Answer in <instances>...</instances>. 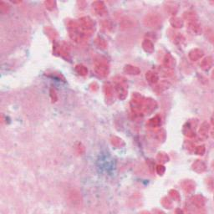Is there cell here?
<instances>
[{"label":"cell","mask_w":214,"mask_h":214,"mask_svg":"<svg viewBox=\"0 0 214 214\" xmlns=\"http://www.w3.org/2000/svg\"><path fill=\"white\" fill-rule=\"evenodd\" d=\"M50 95H51V98L53 99V101L57 100V95H56V93H55V91H54L53 89L50 91Z\"/></svg>","instance_id":"obj_36"},{"label":"cell","mask_w":214,"mask_h":214,"mask_svg":"<svg viewBox=\"0 0 214 214\" xmlns=\"http://www.w3.org/2000/svg\"><path fill=\"white\" fill-rule=\"evenodd\" d=\"M201 67L203 69H209L211 68V66L213 65V59L212 57H207L206 59H204L201 62Z\"/></svg>","instance_id":"obj_15"},{"label":"cell","mask_w":214,"mask_h":214,"mask_svg":"<svg viewBox=\"0 0 214 214\" xmlns=\"http://www.w3.org/2000/svg\"><path fill=\"white\" fill-rule=\"evenodd\" d=\"M75 71H76L80 75H83V76L86 75L88 74V69H87V68L85 66H84V65H82V64H78V65H76Z\"/></svg>","instance_id":"obj_18"},{"label":"cell","mask_w":214,"mask_h":214,"mask_svg":"<svg viewBox=\"0 0 214 214\" xmlns=\"http://www.w3.org/2000/svg\"><path fill=\"white\" fill-rule=\"evenodd\" d=\"M122 27L125 28H128V27H131L132 26V20H129V19H124L121 23Z\"/></svg>","instance_id":"obj_32"},{"label":"cell","mask_w":214,"mask_h":214,"mask_svg":"<svg viewBox=\"0 0 214 214\" xmlns=\"http://www.w3.org/2000/svg\"><path fill=\"white\" fill-rule=\"evenodd\" d=\"M95 70L100 76H107L109 75V66L106 63L101 60H96L95 62Z\"/></svg>","instance_id":"obj_3"},{"label":"cell","mask_w":214,"mask_h":214,"mask_svg":"<svg viewBox=\"0 0 214 214\" xmlns=\"http://www.w3.org/2000/svg\"><path fill=\"white\" fill-rule=\"evenodd\" d=\"M195 152L197 153L198 155H203L205 152V147L203 145H201V146H198Z\"/></svg>","instance_id":"obj_33"},{"label":"cell","mask_w":214,"mask_h":214,"mask_svg":"<svg viewBox=\"0 0 214 214\" xmlns=\"http://www.w3.org/2000/svg\"><path fill=\"white\" fill-rule=\"evenodd\" d=\"M208 130H209V125L206 122H204L201 128H200V135L202 136H207V132H208Z\"/></svg>","instance_id":"obj_20"},{"label":"cell","mask_w":214,"mask_h":214,"mask_svg":"<svg viewBox=\"0 0 214 214\" xmlns=\"http://www.w3.org/2000/svg\"><path fill=\"white\" fill-rule=\"evenodd\" d=\"M156 158H157V160H159L160 162H161V163H165V162L168 161V160H169L168 156H167L166 153H163V152L158 153V154H157Z\"/></svg>","instance_id":"obj_21"},{"label":"cell","mask_w":214,"mask_h":214,"mask_svg":"<svg viewBox=\"0 0 214 214\" xmlns=\"http://www.w3.org/2000/svg\"><path fill=\"white\" fill-rule=\"evenodd\" d=\"M192 168H193V170L195 171H197V172H203L206 170V166H205V164L202 161L198 160L197 161H195L193 163Z\"/></svg>","instance_id":"obj_12"},{"label":"cell","mask_w":214,"mask_h":214,"mask_svg":"<svg viewBox=\"0 0 214 214\" xmlns=\"http://www.w3.org/2000/svg\"><path fill=\"white\" fill-rule=\"evenodd\" d=\"M45 3L46 8L48 9H53L54 8V5H55V3L54 1H47Z\"/></svg>","instance_id":"obj_34"},{"label":"cell","mask_w":214,"mask_h":214,"mask_svg":"<svg viewBox=\"0 0 214 214\" xmlns=\"http://www.w3.org/2000/svg\"><path fill=\"white\" fill-rule=\"evenodd\" d=\"M46 33H47V34L49 35V37L51 38H56V36H57V34H56V32L52 28H46L45 29Z\"/></svg>","instance_id":"obj_26"},{"label":"cell","mask_w":214,"mask_h":214,"mask_svg":"<svg viewBox=\"0 0 214 214\" xmlns=\"http://www.w3.org/2000/svg\"><path fill=\"white\" fill-rule=\"evenodd\" d=\"M188 29L191 31L192 34H199L202 31L200 25L196 21H191L188 23Z\"/></svg>","instance_id":"obj_10"},{"label":"cell","mask_w":214,"mask_h":214,"mask_svg":"<svg viewBox=\"0 0 214 214\" xmlns=\"http://www.w3.org/2000/svg\"><path fill=\"white\" fill-rule=\"evenodd\" d=\"M169 84L167 82H161L160 84H158L156 87V89H155V91L156 92H162L164 91L165 90H167V88H168Z\"/></svg>","instance_id":"obj_22"},{"label":"cell","mask_w":214,"mask_h":214,"mask_svg":"<svg viewBox=\"0 0 214 214\" xmlns=\"http://www.w3.org/2000/svg\"><path fill=\"white\" fill-rule=\"evenodd\" d=\"M124 72L128 74V75H139L141 73V69L136 66L127 64L124 68Z\"/></svg>","instance_id":"obj_9"},{"label":"cell","mask_w":214,"mask_h":214,"mask_svg":"<svg viewBox=\"0 0 214 214\" xmlns=\"http://www.w3.org/2000/svg\"><path fill=\"white\" fill-rule=\"evenodd\" d=\"M78 23H79L80 29L82 31L84 34H91L95 31V23L89 17L81 18Z\"/></svg>","instance_id":"obj_1"},{"label":"cell","mask_w":214,"mask_h":214,"mask_svg":"<svg viewBox=\"0 0 214 214\" xmlns=\"http://www.w3.org/2000/svg\"><path fill=\"white\" fill-rule=\"evenodd\" d=\"M163 65L167 69L173 68L175 65V59L170 54H166V56L164 57V60H163Z\"/></svg>","instance_id":"obj_6"},{"label":"cell","mask_w":214,"mask_h":214,"mask_svg":"<svg viewBox=\"0 0 214 214\" xmlns=\"http://www.w3.org/2000/svg\"><path fill=\"white\" fill-rule=\"evenodd\" d=\"M92 6H93L95 12L96 13V14L99 16H103L106 14V6H105L103 2H99V1L95 2V3H93Z\"/></svg>","instance_id":"obj_4"},{"label":"cell","mask_w":214,"mask_h":214,"mask_svg":"<svg viewBox=\"0 0 214 214\" xmlns=\"http://www.w3.org/2000/svg\"><path fill=\"white\" fill-rule=\"evenodd\" d=\"M143 23L148 28H158L161 23V19L156 14H150L144 18Z\"/></svg>","instance_id":"obj_2"},{"label":"cell","mask_w":214,"mask_h":214,"mask_svg":"<svg viewBox=\"0 0 214 214\" xmlns=\"http://www.w3.org/2000/svg\"><path fill=\"white\" fill-rule=\"evenodd\" d=\"M197 18V15L195 14V13L192 12H187L184 14V19H187V20H191V21H195Z\"/></svg>","instance_id":"obj_25"},{"label":"cell","mask_w":214,"mask_h":214,"mask_svg":"<svg viewBox=\"0 0 214 214\" xmlns=\"http://www.w3.org/2000/svg\"><path fill=\"white\" fill-rule=\"evenodd\" d=\"M101 24H102V28L105 29H106V30H110L112 28V24H111V23L110 21H108V20H106V21L102 22Z\"/></svg>","instance_id":"obj_31"},{"label":"cell","mask_w":214,"mask_h":214,"mask_svg":"<svg viewBox=\"0 0 214 214\" xmlns=\"http://www.w3.org/2000/svg\"><path fill=\"white\" fill-rule=\"evenodd\" d=\"M171 24L174 28H182L183 26V21L177 17H174L171 19Z\"/></svg>","instance_id":"obj_17"},{"label":"cell","mask_w":214,"mask_h":214,"mask_svg":"<svg viewBox=\"0 0 214 214\" xmlns=\"http://www.w3.org/2000/svg\"><path fill=\"white\" fill-rule=\"evenodd\" d=\"M161 203L162 205L165 206L166 208H171V206H172V203H171V201L168 199L167 198H164L161 200Z\"/></svg>","instance_id":"obj_27"},{"label":"cell","mask_w":214,"mask_h":214,"mask_svg":"<svg viewBox=\"0 0 214 214\" xmlns=\"http://www.w3.org/2000/svg\"><path fill=\"white\" fill-rule=\"evenodd\" d=\"M145 78H146L147 81L151 84H155L159 81V75L156 72H153L152 70H150L146 73Z\"/></svg>","instance_id":"obj_7"},{"label":"cell","mask_w":214,"mask_h":214,"mask_svg":"<svg viewBox=\"0 0 214 214\" xmlns=\"http://www.w3.org/2000/svg\"><path fill=\"white\" fill-rule=\"evenodd\" d=\"M165 171H166V169H165V167L162 165H159V166L156 167V171H157V173L159 175H163L164 172H165Z\"/></svg>","instance_id":"obj_35"},{"label":"cell","mask_w":214,"mask_h":214,"mask_svg":"<svg viewBox=\"0 0 214 214\" xmlns=\"http://www.w3.org/2000/svg\"><path fill=\"white\" fill-rule=\"evenodd\" d=\"M160 123H161V121H160V118L158 116V115H156V116L153 117L152 119L150 120V121L148 122V126H149L150 127H152V128L158 127V126L160 125Z\"/></svg>","instance_id":"obj_16"},{"label":"cell","mask_w":214,"mask_h":214,"mask_svg":"<svg viewBox=\"0 0 214 214\" xmlns=\"http://www.w3.org/2000/svg\"><path fill=\"white\" fill-rule=\"evenodd\" d=\"M115 90L118 94V97L121 99H124L126 95H127V91L125 87V85L123 84V82L119 81L117 84H115Z\"/></svg>","instance_id":"obj_5"},{"label":"cell","mask_w":214,"mask_h":214,"mask_svg":"<svg viewBox=\"0 0 214 214\" xmlns=\"http://www.w3.org/2000/svg\"><path fill=\"white\" fill-rule=\"evenodd\" d=\"M104 91H105V93L106 95L107 98H112V96H113V89L110 84H108L105 85Z\"/></svg>","instance_id":"obj_23"},{"label":"cell","mask_w":214,"mask_h":214,"mask_svg":"<svg viewBox=\"0 0 214 214\" xmlns=\"http://www.w3.org/2000/svg\"><path fill=\"white\" fill-rule=\"evenodd\" d=\"M202 55H203L202 50H201L199 49H192L189 53V58H190V60H193V61H197L202 57Z\"/></svg>","instance_id":"obj_8"},{"label":"cell","mask_w":214,"mask_h":214,"mask_svg":"<svg viewBox=\"0 0 214 214\" xmlns=\"http://www.w3.org/2000/svg\"><path fill=\"white\" fill-rule=\"evenodd\" d=\"M95 43H96V45L97 46L100 48V49H106V41L103 39L102 38H100V37H98V38H96L95 39Z\"/></svg>","instance_id":"obj_24"},{"label":"cell","mask_w":214,"mask_h":214,"mask_svg":"<svg viewBox=\"0 0 214 214\" xmlns=\"http://www.w3.org/2000/svg\"><path fill=\"white\" fill-rule=\"evenodd\" d=\"M142 48L147 53L151 54L154 51V45H153L152 42L149 39H145L142 42Z\"/></svg>","instance_id":"obj_11"},{"label":"cell","mask_w":214,"mask_h":214,"mask_svg":"<svg viewBox=\"0 0 214 214\" xmlns=\"http://www.w3.org/2000/svg\"><path fill=\"white\" fill-rule=\"evenodd\" d=\"M182 187L187 192H191L195 190V184L191 181H186L182 183Z\"/></svg>","instance_id":"obj_14"},{"label":"cell","mask_w":214,"mask_h":214,"mask_svg":"<svg viewBox=\"0 0 214 214\" xmlns=\"http://www.w3.org/2000/svg\"><path fill=\"white\" fill-rule=\"evenodd\" d=\"M192 203L197 207H202L205 205V199L202 196H195L192 198Z\"/></svg>","instance_id":"obj_13"},{"label":"cell","mask_w":214,"mask_h":214,"mask_svg":"<svg viewBox=\"0 0 214 214\" xmlns=\"http://www.w3.org/2000/svg\"><path fill=\"white\" fill-rule=\"evenodd\" d=\"M169 194H170V196L174 199L175 201H179L180 195H179V193H178L177 191H176V190H171L170 192H169Z\"/></svg>","instance_id":"obj_28"},{"label":"cell","mask_w":214,"mask_h":214,"mask_svg":"<svg viewBox=\"0 0 214 214\" xmlns=\"http://www.w3.org/2000/svg\"><path fill=\"white\" fill-rule=\"evenodd\" d=\"M0 10L2 13H7L9 10V6L4 2H1L0 3Z\"/></svg>","instance_id":"obj_30"},{"label":"cell","mask_w":214,"mask_h":214,"mask_svg":"<svg viewBox=\"0 0 214 214\" xmlns=\"http://www.w3.org/2000/svg\"><path fill=\"white\" fill-rule=\"evenodd\" d=\"M111 143H112V145H115V147H121L122 145H124V142H123L121 138L116 137V136L111 138Z\"/></svg>","instance_id":"obj_19"},{"label":"cell","mask_w":214,"mask_h":214,"mask_svg":"<svg viewBox=\"0 0 214 214\" xmlns=\"http://www.w3.org/2000/svg\"><path fill=\"white\" fill-rule=\"evenodd\" d=\"M184 133H185V135L187 136H188V137H193V136H195V133H194V131L191 130L190 127H186L185 129H184Z\"/></svg>","instance_id":"obj_29"}]
</instances>
